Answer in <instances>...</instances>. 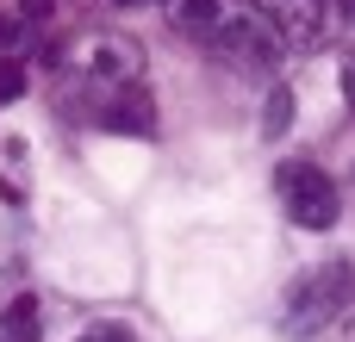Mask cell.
<instances>
[{"label":"cell","mask_w":355,"mask_h":342,"mask_svg":"<svg viewBox=\"0 0 355 342\" xmlns=\"http://www.w3.org/2000/svg\"><path fill=\"white\" fill-rule=\"evenodd\" d=\"M287 125H293V93L275 87V93H268V112H262V137H281Z\"/></svg>","instance_id":"9c48e42d"},{"label":"cell","mask_w":355,"mask_h":342,"mask_svg":"<svg viewBox=\"0 0 355 342\" xmlns=\"http://www.w3.org/2000/svg\"><path fill=\"white\" fill-rule=\"evenodd\" d=\"M343 93H349V106H355V62H343Z\"/></svg>","instance_id":"4fadbf2b"},{"label":"cell","mask_w":355,"mask_h":342,"mask_svg":"<svg viewBox=\"0 0 355 342\" xmlns=\"http://www.w3.org/2000/svg\"><path fill=\"white\" fill-rule=\"evenodd\" d=\"M262 31L281 44V56H312L324 50V0H256Z\"/></svg>","instance_id":"277c9868"},{"label":"cell","mask_w":355,"mask_h":342,"mask_svg":"<svg viewBox=\"0 0 355 342\" xmlns=\"http://www.w3.org/2000/svg\"><path fill=\"white\" fill-rule=\"evenodd\" d=\"M12 37H19V19H6V12H0V50H6Z\"/></svg>","instance_id":"7c38bea8"},{"label":"cell","mask_w":355,"mask_h":342,"mask_svg":"<svg viewBox=\"0 0 355 342\" xmlns=\"http://www.w3.org/2000/svg\"><path fill=\"white\" fill-rule=\"evenodd\" d=\"M349 305H355V262H324V268H312V274L287 293V305H281V336L287 342L324 336Z\"/></svg>","instance_id":"6da1fadb"},{"label":"cell","mask_w":355,"mask_h":342,"mask_svg":"<svg viewBox=\"0 0 355 342\" xmlns=\"http://www.w3.org/2000/svg\"><path fill=\"white\" fill-rule=\"evenodd\" d=\"M212 50L231 56L243 75H275V62H281V44L262 31L256 12H225V25L212 31Z\"/></svg>","instance_id":"5b68a950"},{"label":"cell","mask_w":355,"mask_h":342,"mask_svg":"<svg viewBox=\"0 0 355 342\" xmlns=\"http://www.w3.org/2000/svg\"><path fill=\"white\" fill-rule=\"evenodd\" d=\"M0 342H37V299L31 293H19L0 312Z\"/></svg>","instance_id":"ba28073f"},{"label":"cell","mask_w":355,"mask_h":342,"mask_svg":"<svg viewBox=\"0 0 355 342\" xmlns=\"http://www.w3.org/2000/svg\"><path fill=\"white\" fill-rule=\"evenodd\" d=\"M75 342H137V336H131V324H112V318H106V324H87Z\"/></svg>","instance_id":"30bf717a"},{"label":"cell","mask_w":355,"mask_h":342,"mask_svg":"<svg viewBox=\"0 0 355 342\" xmlns=\"http://www.w3.org/2000/svg\"><path fill=\"white\" fill-rule=\"evenodd\" d=\"M112 6H137V0H112Z\"/></svg>","instance_id":"9a60e30c"},{"label":"cell","mask_w":355,"mask_h":342,"mask_svg":"<svg viewBox=\"0 0 355 342\" xmlns=\"http://www.w3.org/2000/svg\"><path fill=\"white\" fill-rule=\"evenodd\" d=\"M94 125L150 137V131H156V106H150V93H137V87H125V93H100V106H94Z\"/></svg>","instance_id":"8992f818"},{"label":"cell","mask_w":355,"mask_h":342,"mask_svg":"<svg viewBox=\"0 0 355 342\" xmlns=\"http://www.w3.org/2000/svg\"><path fill=\"white\" fill-rule=\"evenodd\" d=\"M69 56H75L81 81L100 87V93H125V87H137V75H144V44L125 37V31H87Z\"/></svg>","instance_id":"7a4b0ae2"},{"label":"cell","mask_w":355,"mask_h":342,"mask_svg":"<svg viewBox=\"0 0 355 342\" xmlns=\"http://www.w3.org/2000/svg\"><path fill=\"white\" fill-rule=\"evenodd\" d=\"M225 12H231V0H181V6H175V25L193 31V37H212V31L225 25Z\"/></svg>","instance_id":"52a82bcc"},{"label":"cell","mask_w":355,"mask_h":342,"mask_svg":"<svg viewBox=\"0 0 355 342\" xmlns=\"http://www.w3.org/2000/svg\"><path fill=\"white\" fill-rule=\"evenodd\" d=\"M275 187H281V212L300 231H331L343 218V199H337V187H331V174L318 162H281Z\"/></svg>","instance_id":"3957f363"},{"label":"cell","mask_w":355,"mask_h":342,"mask_svg":"<svg viewBox=\"0 0 355 342\" xmlns=\"http://www.w3.org/2000/svg\"><path fill=\"white\" fill-rule=\"evenodd\" d=\"M25 93V62H0V106Z\"/></svg>","instance_id":"8fae6325"},{"label":"cell","mask_w":355,"mask_h":342,"mask_svg":"<svg viewBox=\"0 0 355 342\" xmlns=\"http://www.w3.org/2000/svg\"><path fill=\"white\" fill-rule=\"evenodd\" d=\"M337 12H343V19H349V25H355V0H337Z\"/></svg>","instance_id":"5bb4252c"}]
</instances>
